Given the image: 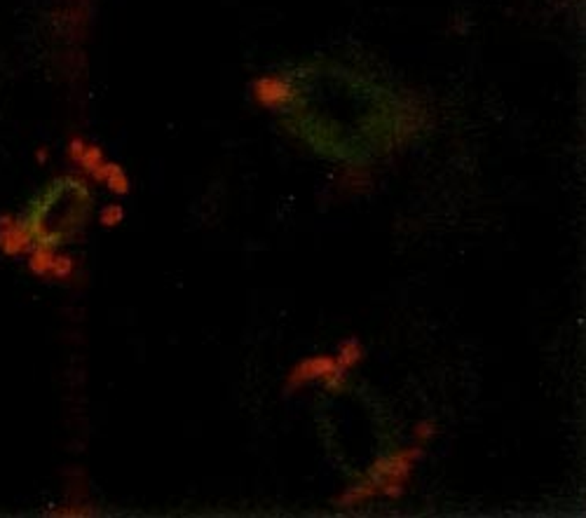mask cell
I'll use <instances>...</instances> for the list:
<instances>
[{
    "label": "cell",
    "instance_id": "4",
    "mask_svg": "<svg viewBox=\"0 0 586 518\" xmlns=\"http://www.w3.org/2000/svg\"><path fill=\"white\" fill-rule=\"evenodd\" d=\"M253 92H256V99L268 108H284V106H289L293 101V96H296L289 82L282 78H263L256 82Z\"/></svg>",
    "mask_w": 586,
    "mask_h": 518
},
{
    "label": "cell",
    "instance_id": "2",
    "mask_svg": "<svg viewBox=\"0 0 586 518\" xmlns=\"http://www.w3.org/2000/svg\"><path fill=\"white\" fill-rule=\"evenodd\" d=\"M423 457V448H403L399 453L382 457L366 471L357 485L345 490L340 507H359L373 497H401L415 462Z\"/></svg>",
    "mask_w": 586,
    "mask_h": 518
},
{
    "label": "cell",
    "instance_id": "5",
    "mask_svg": "<svg viewBox=\"0 0 586 518\" xmlns=\"http://www.w3.org/2000/svg\"><path fill=\"white\" fill-rule=\"evenodd\" d=\"M335 359H338V364H340L345 371H350L352 366H357L364 359L362 343H359L357 338H347V340L340 345V350H338V357Z\"/></svg>",
    "mask_w": 586,
    "mask_h": 518
},
{
    "label": "cell",
    "instance_id": "6",
    "mask_svg": "<svg viewBox=\"0 0 586 518\" xmlns=\"http://www.w3.org/2000/svg\"><path fill=\"white\" fill-rule=\"evenodd\" d=\"M434 432H437V427L430 425V422H418V425H415V437H418L420 441L432 439V437H434Z\"/></svg>",
    "mask_w": 586,
    "mask_h": 518
},
{
    "label": "cell",
    "instance_id": "1",
    "mask_svg": "<svg viewBox=\"0 0 586 518\" xmlns=\"http://www.w3.org/2000/svg\"><path fill=\"white\" fill-rule=\"evenodd\" d=\"M92 195L89 188L73 176H62L45 185L28 207L24 232L38 249H57L78 235L87 221Z\"/></svg>",
    "mask_w": 586,
    "mask_h": 518
},
{
    "label": "cell",
    "instance_id": "3",
    "mask_svg": "<svg viewBox=\"0 0 586 518\" xmlns=\"http://www.w3.org/2000/svg\"><path fill=\"white\" fill-rule=\"evenodd\" d=\"M347 371L338 364L335 357L331 355H317V357H307L300 364H296V369L289 373V389L307 385V382L321 380L331 392H338L345 385Z\"/></svg>",
    "mask_w": 586,
    "mask_h": 518
},
{
    "label": "cell",
    "instance_id": "7",
    "mask_svg": "<svg viewBox=\"0 0 586 518\" xmlns=\"http://www.w3.org/2000/svg\"><path fill=\"white\" fill-rule=\"evenodd\" d=\"M120 219H122V212H120V207H108L106 212L101 214L103 225H113V223H117Z\"/></svg>",
    "mask_w": 586,
    "mask_h": 518
}]
</instances>
